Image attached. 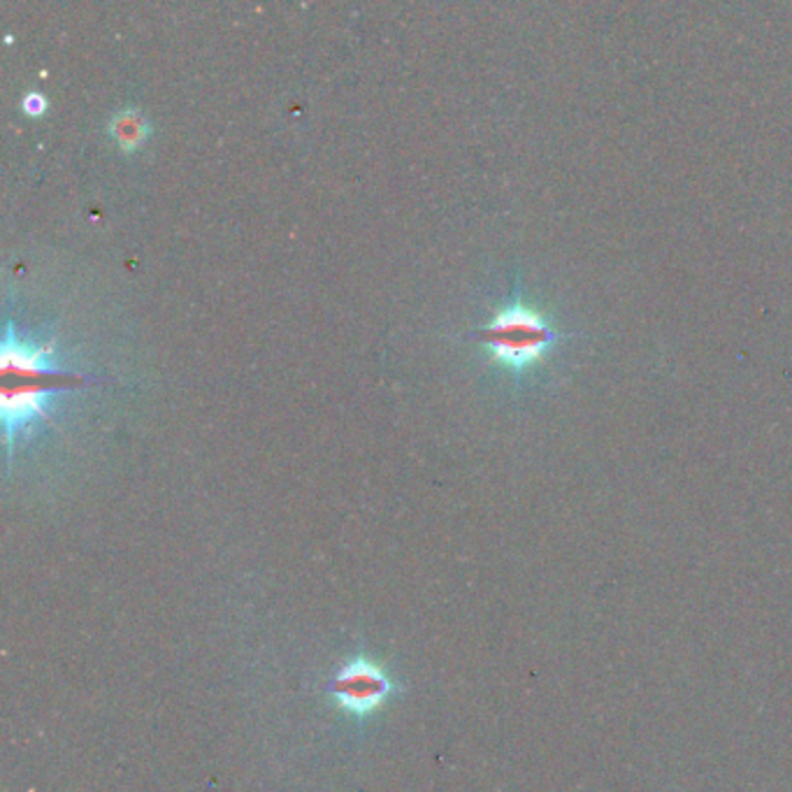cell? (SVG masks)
<instances>
[{"instance_id":"cell-1","label":"cell","mask_w":792,"mask_h":792,"mask_svg":"<svg viewBox=\"0 0 792 792\" xmlns=\"http://www.w3.org/2000/svg\"><path fill=\"white\" fill-rule=\"evenodd\" d=\"M0 379H3V426L6 445L12 449L35 421L44 418L46 405L54 395L73 390L88 379L80 372L61 369L54 361L52 346L38 344L14 331V323H8L3 354H0Z\"/></svg>"},{"instance_id":"cell-2","label":"cell","mask_w":792,"mask_h":792,"mask_svg":"<svg viewBox=\"0 0 792 792\" xmlns=\"http://www.w3.org/2000/svg\"><path fill=\"white\" fill-rule=\"evenodd\" d=\"M479 337L488 344L493 363L521 377L542 365L565 335L540 310L514 300L496 312L491 323L479 331Z\"/></svg>"},{"instance_id":"cell-3","label":"cell","mask_w":792,"mask_h":792,"mask_svg":"<svg viewBox=\"0 0 792 792\" xmlns=\"http://www.w3.org/2000/svg\"><path fill=\"white\" fill-rule=\"evenodd\" d=\"M393 692V684L379 665L365 658L348 660L335 674L329 686V695L348 713L367 716L375 713Z\"/></svg>"},{"instance_id":"cell-4","label":"cell","mask_w":792,"mask_h":792,"mask_svg":"<svg viewBox=\"0 0 792 792\" xmlns=\"http://www.w3.org/2000/svg\"><path fill=\"white\" fill-rule=\"evenodd\" d=\"M112 135L116 137V143L131 152L137 145L145 143V137L149 135V126H147L143 114L122 112V114H116V119L112 122Z\"/></svg>"},{"instance_id":"cell-5","label":"cell","mask_w":792,"mask_h":792,"mask_svg":"<svg viewBox=\"0 0 792 792\" xmlns=\"http://www.w3.org/2000/svg\"><path fill=\"white\" fill-rule=\"evenodd\" d=\"M46 107V101L40 96V93H29L27 98H23V110H27L29 114H42Z\"/></svg>"}]
</instances>
